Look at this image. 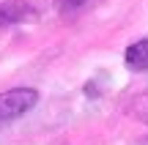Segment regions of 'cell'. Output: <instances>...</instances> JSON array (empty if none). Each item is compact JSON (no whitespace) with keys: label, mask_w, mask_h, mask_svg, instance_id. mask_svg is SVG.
Here are the masks:
<instances>
[{"label":"cell","mask_w":148,"mask_h":145,"mask_svg":"<svg viewBox=\"0 0 148 145\" xmlns=\"http://www.w3.org/2000/svg\"><path fill=\"white\" fill-rule=\"evenodd\" d=\"M36 101H38V93L33 88H14V91L0 93V123L25 115L27 110H33Z\"/></svg>","instance_id":"1"},{"label":"cell","mask_w":148,"mask_h":145,"mask_svg":"<svg viewBox=\"0 0 148 145\" xmlns=\"http://www.w3.org/2000/svg\"><path fill=\"white\" fill-rule=\"evenodd\" d=\"M36 19V11L25 0H3L0 3V25H16V22Z\"/></svg>","instance_id":"2"},{"label":"cell","mask_w":148,"mask_h":145,"mask_svg":"<svg viewBox=\"0 0 148 145\" xmlns=\"http://www.w3.org/2000/svg\"><path fill=\"white\" fill-rule=\"evenodd\" d=\"M126 66L132 71H145L148 69V38L143 41H134L126 49Z\"/></svg>","instance_id":"3"},{"label":"cell","mask_w":148,"mask_h":145,"mask_svg":"<svg viewBox=\"0 0 148 145\" xmlns=\"http://www.w3.org/2000/svg\"><path fill=\"white\" fill-rule=\"evenodd\" d=\"M55 5H58L60 16H77V14H85L88 8H93L96 0H55Z\"/></svg>","instance_id":"4"},{"label":"cell","mask_w":148,"mask_h":145,"mask_svg":"<svg viewBox=\"0 0 148 145\" xmlns=\"http://www.w3.org/2000/svg\"><path fill=\"white\" fill-rule=\"evenodd\" d=\"M132 112L137 115L143 123H148V93H143V96H137L132 101Z\"/></svg>","instance_id":"5"}]
</instances>
